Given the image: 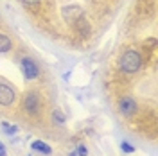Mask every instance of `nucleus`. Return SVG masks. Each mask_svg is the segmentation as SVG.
<instances>
[{
	"label": "nucleus",
	"mask_w": 158,
	"mask_h": 156,
	"mask_svg": "<svg viewBox=\"0 0 158 156\" xmlns=\"http://www.w3.org/2000/svg\"><path fill=\"white\" fill-rule=\"evenodd\" d=\"M142 67V56L137 50H126L120 58V70L124 74H137Z\"/></svg>",
	"instance_id": "f257e3e1"
},
{
	"label": "nucleus",
	"mask_w": 158,
	"mask_h": 156,
	"mask_svg": "<svg viewBox=\"0 0 158 156\" xmlns=\"http://www.w3.org/2000/svg\"><path fill=\"white\" fill-rule=\"evenodd\" d=\"M16 99V93L11 84L7 83H0V106H11Z\"/></svg>",
	"instance_id": "f03ea898"
},
{
	"label": "nucleus",
	"mask_w": 158,
	"mask_h": 156,
	"mask_svg": "<svg viewBox=\"0 0 158 156\" xmlns=\"http://www.w3.org/2000/svg\"><path fill=\"white\" fill-rule=\"evenodd\" d=\"M20 65H22V70H23V74H25V77L27 79H36L40 76L38 65H36L31 58H22Z\"/></svg>",
	"instance_id": "7ed1b4c3"
},
{
	"label": "nucleus",
	"mask_w": 158,
	"mask_h": 156,
	"mask_svg": "<svg viewBox=\"0 0 158 156\" xmlns=\"http://www.w3.org/2000/svg\"><path fill=\"white\" fill-rule=\"evenodd\" d=\"M118 111H120L124 117H131V115H135V111H137V102L131 97L120 99V102H118Z\"/></svg>",
	"instance_id": "20e7f679"
},
{
	"label": "nucleus",
	"mask_w": 158,
	"mask_h": 156,
	"mask_svg": "<svg viewBox=\"0 0 158 156\" xmlns=\"http://www.w3.org/2000/svg\"><path fill=\"white\" fill-rule=\"evenodd\" d=\"M23 108H25V111H27V113H31V115L38 113V109H40L38 95H36V93H27V95H25V99H23Z\"/></svg>",
	"instance_id": "39448f33"
},
{
	"label": "nucleus",
	"mask_w": 158,
	"mask_h": 156,
	"mask_svg": "<svg viewBox=\"0 0 158 156\" xmlns=\"http://www.w3.org/2000/svg\"><path fill=\"white\" fill-rule=\"evenodd\" d=\"M31 147H32L34 151L41 153V154H50V153H52L50 146H47V144H45V142H41V140H34V142L31 144Z\"/></svg>",
	"instance_id": "423d86ee"
},
{
	"label": "nucleus",
	"mask_w": 158,
	"mask_h": 156,
	"mask_svg": "<svg viewBox=\"0 0 158 156\" xmlns=\"http://www.w3.org/2000/svg\"><path fill=\"white\" fill-rule=\"evenodd\" d=\"M11 49H13V41H11L6 34L0 32V52L4 54V52H9Z\"/></svg>",
	"instance_id": "0eeeda50"
},
{
	"label": "nucleus",
	"mask_w": 158,
	"mask_h": 156,
	"mask_svg": "<svg viewBox=\"0 0 158 156\" xmlns=\"http://www.w3.org/2000/svg\"><path fill=\"white\" fill-rule=\"evenodd\" d=\"M0 126L4 127V131H6L7 135H15V133L18 131V127H16V126H11V124H7V122H4V120L0 122Z\"/></svg>",
	"instance_id": "6e6552de"
},
{
	"label": "nucleus",
	"mask_w": 158,
	"mask_h": 156,
	"mask_svg": "<svg viewBox=\"0 0 158 156\" xmlns=\"http://www.w3.org/2000/svg\"><path fill=\"white\" fill-rule=\"evenodd\" d=\"M120 149H122V153H126V154H131V153H135V147L129 146L128 142H122V144H120Z\"/></svg>",
	"instance_id": "1a4fd4ad"
},
{
	"label": "nucleus",
	"mask_w": 158,
	"mask_h": 156,
	"mask_svg": "<svg viewBox=\"0 0 158 156\" xmlns=\"http://www.w3.org/2000/svg\"><path fill=\"white\" fill-rule=\"evenodd\" d=\"M54 122H58V124H65V115H63V111H59V109L54 111Z\"/></svg>",
	"instance_id": "9d476101"
},
{
	"label": "nucleus",
	"mask_w": 158,
	"mask_h": 156,
	"mask_svg": "<svg viewBox=\"0 0 158 156\" xmlns=\"http://www.w3.org/2000/svg\"><path fill=\"white\" fill-rule=\"evenodd\" d=\"M76 153H77L79 156H86V154H88V149H86V147H85V146H79V147H77V151H76Z\"/></svg>",
	"instance_id": "9b49d317"
},
{
	"label": "nucleus",
	"mask_w": 158,
	"mask_h": 156,
	"mask_svg": "<svg viewBox=\"0 0 158 156\" xmlns=\"http://www.w3.org/2000/svg\"><path fill=\"white\" fill-rule=\"evenodd\" d=\"M22 2H23L25 6H36V4H38L40 0H22Z\"/></svg>",
	"instance_id": "f8f14e48"
},
{
	"label": "nucleus",
	"mask_w": 158,
	"mask_h": 156,
	"mask_svg": "<svg viewBox=\"0 0 158 156\" xmlns=\"http://www.w3.org/2000/svg\"><path fill=\"white\" fill-rule=\"evenodd\" d=\"M0 156H7V151H6V146L0 142Z\"/></svg>",
	"instance_id": "ddd939ff"
},
{
	"label": "nucleus",
	"mask_w": 158,
	"mask_h": 156,
	"mask_svg": "<svg viewBox=\"0 0 158 156\" xmlns=\"http://www.w3.org/2000/svg\"><path fill=\"white\" fill-rule=\"evenodd\" d=\"M69 156H77V153H76V151H72V153H70Z\"/></svg>",
	"instance_id": "4468645a"
}]
</instances>
